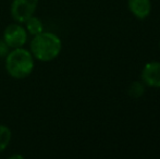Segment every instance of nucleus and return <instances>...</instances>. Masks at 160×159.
<instances>
[{
    "mask_svg": "<svg viewBox=\"0 0 160 159\" xmlns=\"http://www.w3.org/2000/svg\"><path fill=\"white\" fill-rule=\"evenodd\" d=\"M38 0H13L11 4V15L19 23H24L34 14Z\"/></svg>",
    "mask_w": 160,
    "mask_h": 159,
    "instance_id": "obj_3",
    "label": "nucleus"
},
{
    "mask_svg": "<svg viewBox=\"0 0 160 159\" xmlns=\"http://www.w3.org/2000/svg\"><path fill=\"white\" fill-rule=\"evenodd\" d=\"M128 93L132 98L137 99V98L142 97V96L144 95V93H145V87H144L143 83L136 82V81H135V82H133L132 84L130 85Z\"/></svg>",
    "mask_w": 160,
    "mask_h": 159,
    "instance_id": "obj_9",
    "label": "nucleus"
},
{
    "mask_svg": "<svg viewBox=\"0 0 160 159\" xmlns=\"http://www.w3.org/2000/svg\"><path fill=\"white\" fill-rule=\"evenodd\" d=\"M3 40L9 48H20L28 40V31L19 24H10L3 32Z\"/></svg>",
    "mask_w": 160,
    "mask_h": 159,
    "instance_id": "obj_4",
    "label": "nucleus"
},
{
    "mask_svg": "<svg viewBox=\"0 0 160 159\" xmlns=\"http://www.w3.org/2000/svg\"><path fill=\"white\" fill-rule=\"evenodd\" d=\"M62 48L61 40L56 34L42 32L35 35L31 42V53L39 61H51L59 56Z\"/></svg>",
    "mask_w": 160,
    "mask_h": 159,
    "instance_id": "obj_1",
    "label": "nucleus"
},
{
    "mask_svg": "<svg viewBox=\"0 0 160 159\" xmlns=\"http://www.w3.org/2000/svg\"><path fill=\"white\" fill-rule=\"evenodd\" d=\"M34 57L31 51L22 48H15L6 56V70L13 79L22 80L33 72Z\"/></svg>",
    "mask_w": 160,
    "mask_h": 159,
    "instance_id": "obj_2",
    "label": "nucleus"
},
{
    "mask_svg": "<svg viewBox=\"0 0 160 159\" xmlns=\"http://www.w3.org/2000/svg\"><path fill=\"white\" fill-rule=\"evenodd\" d=\"M9 53V46L4 42V40L0 39V58L6 57Z\"/></svg>",
    "mask_w": 160,
    "mask_h": 159,
    "instance_id": "obj_10",
    "label": "nucleus"
},
{
    "mask_svg": "<svg viewBox=\"0 0 160 159\" xmlns=\"http://www.w3.org/2000/svg\"><path fill=\"white\" fill-rule=\"evenodd\" d=\"M24 23H25V25H26L25 30L28 31L31 35H33V36L44 32V24H42V22L40 21V19H38V17H33L32 15V17L26 20Z\"/></svg>",
    "mask_w": 160,
    "mask_h": 159,
    "instance_id": "obj_7",
    "label": "nucleus"
},
{
    "mask_svg": "<svg viewBox=\"0 0 160 159\" xmlns=\"http://www.w3.org/2000/svg\"><path fill=\"white\" fill-rule=\"evenodd\" d=\"M159 46H160V44H159Z\"/></svg>",
    "mask_w": 160,
    "mask_h": 159,
    "instance_id": "obj_11",
    "label": "nucleus"
},
{
    "mask_svg": "<svg viewBox=\"0 0 160 159\" xmlns=\"http://www.w3.org/2000/svg\"><path fill=\"white\" fill-rule=\"evenodd\" d=\"M144 84L149 87L160 88V62L152 61L145 64L141 74Z\"/></svg>",
    "mask_w": 160,
    "mask_h": 159,
    "instance_id": "obj_5",
    "label": "nucleus"
},
{
    "mask_svg": "<svg viewBox=\"0 0 160 159\" xmlns=\"http://www.w3.org/2000/svg\"><path fill=\"white\" fill-rule=\"evenodd\" d=\"M128 7L131 13L139 20L146 19L152 11L150 0H128Z\"/></svg>",
    "mask_w": 160,
    "mask_h": 159,
    "instance_id": "obj_6",
    "label": "nucleus"
},
{
    "mask_svg": "<svg viewBox=\"0 0 160 159\" xmlns=\"http://www.w3.org/2000/svg\"><path fill=\"white\" fill-rule=\"evenodd\" d=\"M11 130L7 125L0 124V153L4 151L9 146L11 142Z\"/></svg>",
    "mask_w": 160,
    "mask_h": 159,
    "instance_id": "obj_8",
    "label": "nucleus"
}]
</instances>
